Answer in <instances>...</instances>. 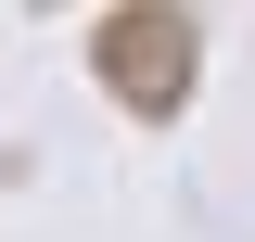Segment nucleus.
Segmentation results:
<instances>
[{
	"mask_svg": "<svg viewBox=\"0 0 255 242\" xmlns=\"http://www.w3.org/2000/svg\"><path fill=\"white\" fill-rule=\"evenodd\" d=\"M102 77H115L140 115H166V102L191 90V13H166V0H128V13H102Z\"/></svg>",
	"mask_w": 255,
	"mask_h": 242,
	"instance_id": "obj_1",
	"label": "nucleus"
}]
</instances>
